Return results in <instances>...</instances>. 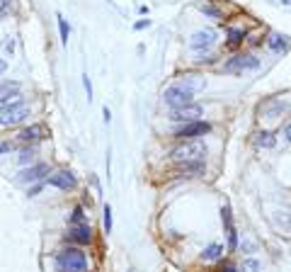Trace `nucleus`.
Here are the masks:
<instances>
[{
    "instance_id": "1",
    "label": "nucleus",
    "mask_w": 291,
    "mask_h": 272,
    "mask_svg": "<svg viewBox=\"0 0 291 272\" xmlns=\"http://www.w3.org/2000/svg\"><path fill=\"white\" fill-rule=\"evenodd\" d=\"M54 263H56L58 272H90V263H87V255L83 253L80 245H68V248H61L56 255H54Z\"/></svg>"
},
{
    "instance_id": "2",
    "label": "nucleus",
    "mask_w": 291,
    "mask_h": 272,
    "mask_svg": "<svg viewBox=\"0 0 291 272\" xmlns=\"http://www.w3.org/2000/svg\"><path fill=\"white\" fill-rule=\"evenodd\" d=\"M170 158L175 163H194V160H204L206 158V146H204L199 139H187V141H180L170 151Z\"/></svg>"
},
{
    "instance_id": "3",
    "label": "nucleus",
    "mask_w": 291,
    "mask_h": 272,
    "mask_svg": "<svg viewBox=\"0 0 291 272\" xmlns=\"http://www.w3.org/2000/svg\"><path fill=\"white\" fill-rule=\"evenodd\" d=\"M260 68V59L255 54H235L233 59L223 63L226 73H248V71H257Z\"/></svg>"
},
{
    "instance_id": "4",
    "label": "nucleus",
    "mask_w": 291,
    "mask_h": 272,
    "mask_svg": "<svg viewBox=\"0 0 291 272\" xmlns=\"http://www.w3.org/2000/svg\"><path fill=\"white\" fill-rule=\"evenodd\" d=\"M206 134H211V124L204 119H194V121L182 124V126L175 131V139L187 141V139H199V136H206Z\"/></svg>"
},
{
    "instance_id": "5",
    "label": "nucleus",
    "mask_w": 291,
    "mask_h": 272,
    "mask_svg": "<svg viewBox=\"0 0 291 272\" xmlns=\"http://www.w3.org/2000/svg\"><path fill=\"white\" fill-rule=\"evenodd\" d=\"M192 97H194V92H189L187 88H182V85H170V88H165V92H163V102H165L170 110L189 105Z\"/></svg>"
},
{
    "instance_id": "6",
    "label": "nucleus",
    "mask_w": 291,
    "mask_h": 272,
    "mask_svg": "<svg viewBox=\"0 0 291 272\" xmlns=\"http://www.w3.org/2000/svg\"><path fill=\"white\" fill-rule=\"evenodd\" d=\"M214 44H216V30H211V27L197 30L192 37H189V49H192V51H197V54L209 51Z\"/></svg>"
},
{
    "instance_id": "7",
    "label": "nucleus",
    "mask_w": 291,
    "mask_h": 272,
    "mask_svg": "<svg viewBox=\"0 0 291 272\" xmlns=\"http://www.w3.org/2000/svg\"><path fill=\"white\" fill-rule=\"evenodd\" d=\"M49 178V165L46 163H32L29 168L20 170L17 175V182L20 185H29V182H41Z\"/></svg>"
},
{
    "instance_id": "8",
    "label": "nucleus",
    "mask_w": 291,
    "mask_h": 272,
    "mask_svg": "<svg viewBox=\"0 0 291 272\" xmlns=\"http://www.w3.org/2000/svg\"><path fill=\"white\" fill-rule=\"evenodd\" d=\"M44 182H49L51 187H56V190H63V192H71V190H75L78 187V180H75V175L71 173V170H56V173H49V178Z\"/></svg>"
},
{
    "instance_id": "9",
    "label": "nucleus",
    "mask_w": 291,
    "mask_h": 272,
    "mask_svg": "<svg viewBox=\"0 0 291 272\" xmlns=\"http://www.w3.org/2000/svg\"><path fill=\"white\" fill-rule=\"evenodd\" d=\"M44 139H49V129L44 124H29L25 126L20 134H17V141L25 146V144H41Z\"/></svg>"
},
{
    "instance_id": "10",
    "label": "nucleus",
    "mask_w": 291,
    "mask_h": 272,
    "mask_svg": "<svg viewBox=\"0 0 291 272\" xmlns=\"http://www.w3.org/2000/svg\"><path fill=\"white\" fill-rule=\"evenodd\" d=\"M66 241L71 243V245H90L92 243V229H90V224H73L71 229H68V233H66Z\"/></svg>"
},
{
    "instance_id": "11",
    "label": "nucleus",
    "mask_w": 291,
    "mask_h": 272,
    "mask_svg": "<svg viewBox=\"0 0 291 272\" xmlns=\"http://www.w3.org/2000/svg\"><path fill=\"white\" fill-rule=\"evenodd\" d=\"M202 105H194V102H189V105H184V107H175L170 110V121H177V124H187V121H194L202 117Z\"/></svg>"
},
{
    "instance_id": "12",
    "label": "nucleus",
    "mask_w": 291,
    "mask_h": 272,
    "mask_svg": "<svg viewBox=\"0 0 291 272\" xmlns=\"http://www.w3.org/2000/svg\"><path fill=\"white\" fill-rule=\"evenodd\" d=\"M29 115H32V107L25 102V105H20V107H12V110L2 112V115H0V124H2V126H17V124H22V121L27 119Z\"/></svg>"
},
{
    "instance_id": "13",
    "label": "nucleus",
    "mask_w": 291,
    "mask_h": 272,
    "mask_svg": "<svg viewBox=\"0 0 291 272\" xmlns=\"http://www.w3.org/2000/svg\"><path fill=\"white\" fill-rule=\"evenodd\" d=\"M264 44L274 51V54H287L291 49V37L289 34H279V32H272L267 39H264Z\"/></svg>"
},
{
    "instance_id": "14",
    "label": "nucleus",
    "mask_w": 291,
    "mask_h": 272,
    "mask_svg": "<svg viewBox=\"0 0 291 272\" xmlns=\"http://www.w3.org/2000/svg\"><path fill=\"white\" fill-rule=\"evenodd\" d=\"M177 85L187 88L189 92H199L206 88V78L199 76V73H182V76L177 78Z\"/></svg>"
},
{
    "instance_id": "15",
    "label": "nucleus",
    "mask_w": 291,
    "mask_h": 272,
    "mask_svg": "<svg viewBox=\"0 0 291 272\" xmlns=\"http://www.w3.org/2000/svg\"><path fill=\"white\" fill-rule=\"evenodd\" d=\"M20 105H25L22 90H12V92H2L0 95V115L7 112V110H12V107H20Z\"/></svg>"
},
{
    "instance_id": "16",
    "label": "nucleus",
    "mask_w": 291,
    "mask_h": 272,
    "mask_svg": "<svg viewBox=\"0 0 291 272\" xmlns=\"http://www.w3.org/2000/svg\"><path fill=\"white\" fill-rule=\"evenodd\" d=\"M243 41H245V30H240V27H228L226 32V49H240L243 46Z\"/></svg>"
},
{
    "instance_id": "17",
    "label": "nucleus",
    "mask_w": 291,
    "mask_h": 272,
    "mask_svg": "<svg viewBox=\"0 0 291 272\" xmlns=\"http://www.w3.org/2000/svg\"><path fill=\"white\" fill-rule=\"evenodd\" d=\"M36 146H39V144H25V146H22V151H20V155H17V163H20L22 168H27V165H32V163H34Z\"/></svg>"
},
{
    "instance_id": "18",
    "label": "nucleus",
    "mask_w": 291,
    "mask_h": 272,
    "mask_svg": "<svg viewBox=\"0 0 291 272\" xmlns=\"http://www.w3.org/2000/svg\"><path fill=\"white\" fill-rule=\"evenodd\" d=\"M255 146L257 149H274L277 146V139L272 131H257L255 134Z\"/></svg>"
},
{
    "instance_id": "19",
    "label": "nucleus",
    "mask_w": 291,
    "mask_h": 272,
    "mask_svg": "<svg viewBox=\"0 0 291 272\" xmlns=\"http://www.w3.org/2000/svg\"><path fill=\"white\" fill-rule=\"evenodd\" d=\"M223 255V245H218V243H211V245H206L202 250V258L206 263H214V260H218Z\"/></svg>"
},
{
    "instance_id": "20",
    "label": "nucleus",
    "mask_w": 291,
    "mask_h": 272,
    "mask_svg": "<svg viewBox=\"0 0 291 272\" xmlns=\"http://www.w3.org/2000/svg\"><path fill=\"white\" fill-rule=\"evenodd\" d=\"M180 168H182V173H184V175L194 178V175H202V173H204V160H194V163H180Z\"/></svg>"
},
{
    "instance_id": "21",
    "label": "nucleus",
    "mask_w": 291,
    "mask_h": 272,
    "mask_svg": "<svg viewBox=\"0 0 291 272\" xmlns=\"http://www.w3.org/2000/svg\"><path fill=\"white\" fill-rule=\"evenodd\" d=\"M56 22H58V34H61V44L66 46L68 44V37H71V27H68V22H66L63 15H56Z\"/></svg>"
},
{
    "instance_id": "22",
    "label": "nucleus",
    "mask_w": 291,
    "mask_h": 272,
    "mask_svg": "<svg viewBox=\"0 0 291 272\" xmlns=\"http://www.w3.org/2000/svg\"><path fill=\"white\" fill-rule=\"evenodd\" d=\"M199 10H202L204 15L214 17V20H221V17H223V10H218L214 2H202V5H199Z\"/></svg>"
},
{
    "instance_id": "23",
    "label": "nucleus",
    "mask_w": 291,
    "mask_h": 272,
    "mask_svg": "<svg viewBox=\"0 0 291 272\" xmlns=\"http://www.w3.org/2000/svg\"><path fill=\"white\" fill-rule=\"evenodd\" d=\"M221 221H223V226H226V233L235 229V226H233V212H231V204H223V207H221Z\"/></svg>"
},
{
    "instance_id": "24",
    "label": "nucleus",
    "mask_w": 291,
    "mask_h": 272,
    "mask_svg": "<svg viewBox=\"0 0 291 272\" xmlns=\"http://www.w3.org/2000/svg\"><path fill=\"white\" fill-rule=\"evenodd\" d=\"M102 226H105V233L109 236L112 233V226H114L112 224V207L109 204H105V209H102Z\"/></svg>"
},
{
    "instance_id": "25",
    "label": "nucleus",
    "mask_w": 291,
    "mask_h": 272,
    "mask_svg": "<svg viewBox=\"0 0 291 272\" xmlns=\"http://www.w3.org/2000/svg\"><path fill=\"white\" fill-rule=\"evenodd\" d=\"M85 221H87L85 209H83L80 204H75V207H73V212H71V226H73V224H85Z\"/></svg>"
},
{
    "instance_id": "26",
    "label": "nucleus",
    "mask_w": 291,
    "mask_h": 272,
    "mask_svg": "<svg viewBox=\"0 0 291 272\" xmlns=\"http://www.w3.org/2000/svg\"><path fill=\"white\" fill-rule=\"evenodd\" d=\"M194 63H197V66H209V63H216V56L209 54V51H202V54L194 59Z\"/></svg>"
},
{
    "instance_id": "27",
    "label": "nucleus",
    "mask_w": 291,
    "mask_h": 272,
    "mask_svg": "<svg viewBox=\"0 0 291 272\" xmlns=\"http://www.w3.org/2000/svg\"><path fill=\"white\" fill-rule=\"evenodd\" d=\"M12 90H20V83L17 80H2L0 83V95L2 92H12Z\"/></svg>"
},
{
    "instance_id": "28",
    "label": "nucleus",
    "mask_w": 291,
    "mask_h": 272,
    "mask_svg": "<svg viewBox=\"0 0 291 272\" xmlns=\"http://www.w3.org/2000/svg\"><path fill=\"white\" fill-rule=\"evenodd\" d=\"M10 12H12V0H0V20L10 17Z\"/></svg>"
},
{
    "instance_id": "29",
    "label": "nucleus",
    "mask_w": 291,
    "mask_h": 272,
    "mask_svg": "<svg viewBox=\"0 0 291 272\" xmlns=\"http://www.w3.org/2000/svg\"><path fill=\"white\" fill-rule=\"evenodd\" d=\"M83 88H85V92H87V100H92V80H90L87 73H83Z\"/></svg>"
},
{
    "instance_id": "30",
    "label": "nucleus",
    "mask_w": 291,
    "mask_h": 272,
    "mask_svg": "<svg viewBox=\"0 0 291 272\" xmlns=\"http://www.w3.org/2000/svg\"><path fill=\"white\" fill-rule=\"evenodd\" d=\"M15 146H17L15 141H0V155H2V153H10V151H15Z\"/></svg>"
},
{
    "instance_id": "31",
    "label": "nucleus",
    "mask_w": 291,
    "mask_h": 272,
    "mask_svg": "<svg viewBox=\"0 0 291 272\" xmlns=\"http://www.w3.org/2000/svg\"><path fill=\"white\" fill-rule=\"evenodd\" d=\"M245 270H248V272H257V270H260V263H257V260H245Z\"/></svg>"
},
{
    "instance_id": "32",
    "label": "nucleus",
    "mask_w": 291,
    "mask_h": 272,
    "mask_svg": "<svg viewBox=\"0 0 291 272\" xmlns=\"http://www.w3.org/2000/svg\"><path fill=\"white\" fill-rule=\"evenodd\" d=\"M150 27V20H139L136 25H134V30L136 32H141V30H148Z\"/></svg>"
},
{
    "instance_id": "33",
    "label": "nucleus",
    "mask_w": 291,
    "mask_h": 272,
    "mask_svg": "<svg viewBox=\"0 0 291 272\" xmlns=\"http://www.w3.org/2000/svg\"><path fill=\"white\" fill-rule=\"evenodd\" d=\"M41 185H44V180H41V182H36V185H32V187H29V190H27V194H29V197H34V194H39V190H41Z\"/></svg>"
},
{
    "instance_id": "34",
    "label": "nucleus",
    "mask_w": 291,
    "mask_h": 272,
    "mask_svg": "<svg viewBox=\"0 0 291 272\" xmlns=\"http://www.w3.org/2000/svg\"><path fill=\"white\" fill-rule=\"evenodd\" d=\"M5 49H7V54H12V51H15V39H12V37H7V41H5Z\"/></svg>"
},
{
    "instance_id": "35",
    "label": "nucleus",
    "mask_w": 291,
    "mask_h": 272,
    "mask_svg": "<svg viewBox=\"0 0 291 272\" xmlns=\"http://www.w3.org/2000/svg\"><path fill=\"white\" fill-rule=\"evenodd\" d=\"M102 117H105V124H109V121H112V112H109V107H105V110H102Z\"/></svg>"
},
{
    "instance_id": "36",
    "label": "nucleus",
    "mask_w": 291,
    "mask_h": 272,
    "mask_svg": "<svg viewBox=\"0 0 291 272\" xmlns=\"http://www.w3.org/2000/svg\"><path fill=\"white\" fill-rule=\"evenodd\" d=\"M221 272H235V268H233L231 263H223V265H221Z\"/></svg>"
},
{
    "instance_id": "37",
    "label": "nucleus",
    "mask_w": 291,
    "mask_h": 272,
    "mask_svg": "<svg viewBox=\"0 0 291 272\" xmlns=\"http://www.w3.org/2000/svg\"><path fill=\"white\" fill-rule=\"evenodd\" d=\"M5 71H7V61H5V59H0V76H2Z\"/></svg>"
},
{
    "instance_id": "38",
    "label": "nucleus",
    "mask_w": 291,
    "mask_h": 272,
    "mask_svg": "<svg viewBox=\"0 0 291 272\" xmlns=\"http://www.w3.org/2000/svg\"><path fill=\"white\" fill-rule=\"evenodd\" d=\"M282 5H289L291 7V0H282Z\"/></svg>"
}]
</instances>
